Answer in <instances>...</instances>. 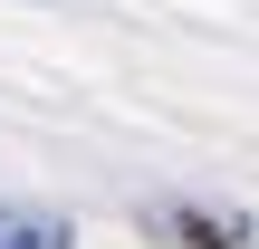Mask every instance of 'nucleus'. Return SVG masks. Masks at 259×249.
I'll return each instance as SVG.
<instances>
[{
	"label": "nucleus",
	"mask_w": 259,
	"mask_h": 249,
	"mask_svg": "<svg viewBox=\"0 0 259 249\" xmlns=\"http://www.w3.org/2000/svg\"><path fill=\"white\" fill-rule=\"evenodd\" d=\"M0 249H77L58 211H0Z\"/></svg>",
	"instance_id": "nucleus-1"
},
{
	"label": "nucleus",
	"mask_w": 259,
	"mask_h": 249,
	"mask_svg": "<svg viewBox=\"0 0 259 249\" xmlns=\"http://www.w3.org/2000/svg\"><path fill=\"white\" fill-rule=\"evenodd\" d=\"M154 221H163L173 240H202V249H240V240H250L240 221H211V211H154Z\"/></svg>",
	"instance_id": "nucleus-2"
}]
</instances>
